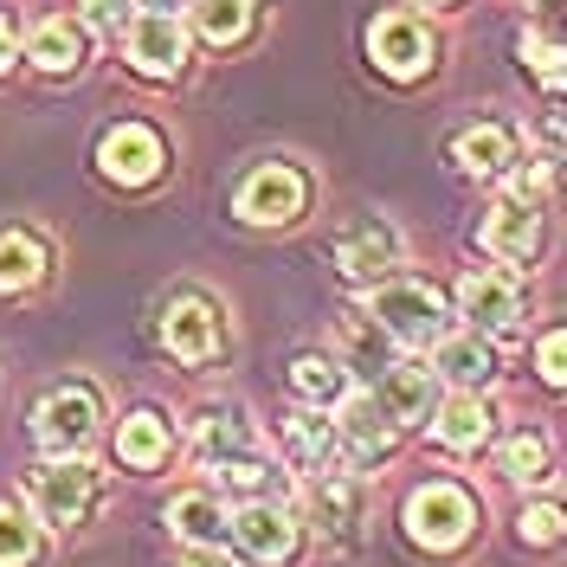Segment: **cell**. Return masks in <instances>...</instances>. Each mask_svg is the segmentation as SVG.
Segmentation results:
<instances>
[{
  "label": "cell",
  "mask_w": 567,
  "mask_h": 567,
  "mask_svg": "<svg viewBox=\"0 0 567 567\" xmlns=\"http://www.w3.org/2000/svg\"><path fill=\"white\" fill-rule=\"evenodd\" d=\"M368 317L374 329H388L393 342H406V349H425V342H439L445 336V297L420 278H400V284H381L374 297H368Z\"/></svg>",
  "instance_id": "cell-1"
},
{
  "label": "cell",
  "mask_w": 567,
  "mask_h": 567,
  "mask_svg": "<svg viewBox=\"0 0 567 567\" xmlns=\"http://www.w3.org/2000/svg\"><path fill=\"white\" fill-rule=\"evenodd\" d=\"M27 496H33V516L45 529H78L91 516V503H97V471L78 458V452L71 458H45L33 471Z\"/></svg>",
  "instance_id": "cell-2"
},
{
  "label": "cell",
  "mask_w": 567,
  "mask_h": 567,
  "mask_svg": "<svg viewBox=\"0 0 567 567\" xmlns=\"http://www.w3.org/2000/svg\"><path fill=\"white\" fill-rule=\"evenodd\" d=\"M91 432H97V393L65 381V388L39 393L33 406V439L52 452V458H71V452H84L91 445Z\"/></svg>",
  "instance_id": "cell-3"
},
{
  "label": "cell",
  "mask_w": 567,
  "mask_h": 567,
  "mask_svg": "<svg viewBox=\"0 0 567 567\" xmlns=\"http://www.w3.org/2000/svg\"><path fill=\"white\" fill-rule=\"evenodd\" d=\"M310 200V181L297 175L290 162H265V168H251L239 181V194H233V213L246 219V226H290L297 213Z\"/></svg>",
  "instance_id": "cell-4"
},
{
  "label": "cell",
  "mask_w": 567,
  "mask_h": 567,
  "mask_svg": "<svg viewBox=\"0 0 567 567\" xmlns=\"http://www.w3.org/2000/svg\"><path fill=\"white\" fill-rule=\"evenodd\" d=\"M162 342H168V354H175L181 368H207V361H219L226 354V317H219V303H207V297H175L168 310H162Z\"/></svg>",
  "instance_id": "cell-5"
},
{
  "label": "cell",
  "mask_w": 567,
  "mask_h": 567,
  "mask_svg": "<svg viewBox=\"0 0 567 567\" xmlns=\"http://www.w3.org/2000/svg\"><path fill=\"white\" fill-rule=\"evenodd\" d=\"M471 523H477V503L458 484H425V491L406 496V535L420 548H458Z\"/></svg>",
  "instance_id": "cell-6"
},
{
  "label": "cell",
  "mask_w": 567,
  "mask_h": 567,
  "mask_svg": "<svg viewBox=\"0 0 567 567\" xmlns=\"http://www.w3.org/2000/svg\"><path fill=\"white\" fill-rule=\"evenodd\" d=\"M162 136L148 130V123H116L104 142H97V168H104V181H116V187H148V181L162 175Z\"/></svg>",
  "instance_id": "cell-7"
},
{
  "label": "cell",
  "mask_w": 567,
  "mask_h": 567,
  "mask_svg": "<svg viewBox=\"0 0 567 567\" xmlns=\"http://www.w3.org/2000/svg\"><path fill=\"white\" fill-rule=\"evenodd\" d=\"M368 52H374V65L388 71V78H425L439 45L425 33V20H413V13H381L374 33H368Z\"/></svg>",
  "instance_id": "cell-8"
},
{
  "label": "cell",
  "mask_w": 567,
  "mask_h": 567,
  "mask_svg": "<svg viewBox=\"0 0 567 567\" xmlns=\"http://www.w3.org/2000/svg\"><path fill=\"white\" fill-rule=\"evenodd\" d=\"M458 303H464V317H471V329L509 336L523 322V284H516V271H471L458 284Z\"/></svg>",
  "instance_id": "cell-9"
},
{
  "label": "cell",
  "mask_w": 567,
  "mask_h": 567,
  "mask_svg": "<svg viewBox=\"0 0 567 567\" xmlns=\"http://www.w3.org/2000/svg\"><path fill=\"white\" fill-rule=\"evenodd\" d=\"M368 400H374L393 425H413V420H425V413L439 406V374H432L425 361H388Z\"/></svg>",
  "instance_id": "cell-10"
},
{
  "label": "cell",
  "mask_w": 567,
  "mask_h": 567,
  "mask_svg": "<svg viewBox=\"0 0 567 567\" xmlns=\"http://www.w3.org/2000/svg\"><path fill=\"white\" fill-rule=\"evenodd\" d=\"M187 59V27L175 13H130V65L142 78H175Z\"/></svg>",
  "instance_id": "cell-11"
},
{
  "label": "cell",
  "mask_w": 567,
  "mask_h": 567,
  "mask_svg": "<svg viewBox=\"0 0 567 567\" xmlns=\"http://www.w3.org/2000/svg\"><path fill=\"white\" fill-rule=\"evenodd\" d=\"M226 529L239 535V548H246L251 561H265V567H278V561H290L297 555V516L290 509H278V503H258L251 496L246 509L226 523Z\"/></svg>",
  "instance_id": "cell-12"
},
{
  "label": "cell",
  "mask_w": 567,
  "mask_h": 567,
  "mask_svg": "<svg viewBox=\"0 0 567 567\" xmlns=\"http://www.w3.org/2000/svg\"><path fill=\"white\" fill-rule=\"evenodd\" d=\"M393 258H400V239H393V226H381V219H349V226L336 233V265H342V278H354V284L388 278Z\"/></svg>",
  "instance_id": "cell-13"
},
{
  "label": "cell",
  "mask_w": 567,
  "mask_h": 567,
  "mask_svg": "<svg viewBox=\"0 0 567 567\" xmlns=\"http://www.w3.org/2000/svg\"><path fill=\"white\" fill-rule=\"evenodd\" d=\"M484 246L496 258H509V265H529L535 246H542V213H535L529 194H509V200H496L484 213Z\"/></svg>",
  "instance_id": "cell-14"
},
{
  "label": "cell",
  "mask_w": 567,
  "mask_h": 567,
  "mask_svg": "<svg viewBox=\"0 0 567 567\" xmlns=\"http://www.w3.org/2000/svg\"><path fill=\"white\" fill-rule=\"evenodd\" d=\"M194 452L207 464L251 458V452H258V425H251L239 406H207V413H194Z\"/></svg>",
  "instance_id": "cell-15"
},
{
  "label": "cell",
  "mask_w": 567,
  "mask_h": 567,
  "mask_svg": "<svg viewBox=\"0 0 567 567\" xmlns=\"http://www.w3.org/2000/svg\"><path fill=\"white\" fill-rule=\"evenodd\" d=\"M284 452H290V464H303V471H336V458H342V445H336V425L322 420V406H297L290 420H284Z\"/></svg>",
  "instance_id": "cell-16"
},
{
  "label": "cell",
  "mask_w": 567,
  "mask_h": 567,
  "mask_svg": "<svg viewBox=\"0 0 567 567\" xmlns=\"http://www.w3.org/2000/svg\"><path fill=\"white\" fill-rule=\"evenodd\" d=\"M452 162H458L464 175L496 181L516 162V136H509L503 123H471V130H458V142H452Z\"/></svg>",
  "instance_id": "cell-17"
},
{
  "label": "cell",
  "mask_w": 567,
  "mask_h": 567,
  "mask_svg": "<svg viewBox=\"0 0 567 567\" xmlns=\"http://www.w3.org/2000/svg\"><path fill=\"white\" fill-rule=\"evenodd\" d=\"M349 464H381L393 452V420L374 406V400H349L342 406V439H336Z\"/></svg>",
  "instance_id": "cell-18"
},
{
  "label": "cell",
  "mask_w": 567,
  "mask_h": 567,
  "mask_svg": "<svg viewBox=\"0 0 567 567\" xmlns=\"http://www.w3.org/2000/svg\"><path fill=\"white\" fill-rule=\"evenodd\" d=\"M432 374H445L452 388L477 393L496 374V354H491V342H484L477 329H471V336H439V361H432Z\"/></svg>",
  "instance_id": "cell-19"
},
{
  "label": "cell",
  "mask_w": 567,
  "mask_h": 567,
  "mask_svg": "<svg viewBox=\"0 0 567 567\" xmlns=\"http://www.w3.org/2000/svg\"><path fill=\"white\" fill-rule=\"evenodd\" d=\"M27 59H33L39 71H52V78H71V71L84 65V27L78 20H39L33 39H27Z\"/></svg>",
  "instance_id": "cell-20"
},
{
  "label": "cell",
  "mask_w": 567,
  "mask_h": 567,
  "mask_svg": "<svg viewBox=\"0 0 567 567\" xmlns=\"http://www.w3.org/2000/svg\"><path fill=\"white\" fill-rule=\"evenodd\" d=\"M317 516L329 542H354V523H361V484L342 477V471H322L317 477Z\"/></svg>",
  "instance_id": "cell-21"
},
{
  "label": "cell",
  "mask_w": 567,
  "mask_h": 567,
  "mask_svg": "<svg viewBox=\"0 0 567 567\" xmlns=\"http://www.w3.org/2000/svg\"><path fill=\"white\" fill-rule=\"evenodd\" d=\"M116 458L130 464V471H155V464L168 458V420L162 413H130V420L116 425Z\"/></svg>",
  "instance_id": "cell-22"
},
{
  "label": "cell",
  "mask_w": 567,
  "mask_h": 567,
  "mask_svg": "<svg viewBox=\"0 0 567 567\" xmlns=\"http://www.w3.org/2000/svg\"><path fill=\"white\" fill-rule=\"evenodd\" d=\"M290 388H297L303 406H342L349 368H342L336 354H297V361H290Z\"/></svg>",
  "instance_id": "cell-23"
},
{
  "label": "cell",
  "mask_w": 567,
  "mask_h": 567,
  "mask_svg": "<svg viewBox=\"0 0 567 567\" xmlns=\"http://www.w3.org/2000/svg\"><path fill=\"white\" fill-rule=\"evenodd\" d=\"M491 400L484 393H458V400H445L439 406V439L452 445V452H477L484 439H491Z\"/></svg>",
  "instance_id": "cell-24"
},
{
  "label": "cell",
  "mask_w": 567,
  "mask_h": 567,
  "mask_svg": "<svg viewBox=\"0 0 567 567\" xmlns=\"http://www.w3.org/2000/svg\"><path fill=\"white\" fill-rule=\"evenodd\" d=\"M168 529L187 542V548H219V535H226V516H219V503L207 491H187L168 503Z\"/></svg>",
  "instance_id": "cell-25"
},
{
  "label": "cell",
  "mask_w": 567,
  "mask_h": 567,
  "mask_svg": "<svg viewBox=\"0 0 567 567\" xmlns=\"http://www.w3.org/2000/svg\"><path fill=\"white\" fill-rule=\"evenodd\" d=\"M251 20H258L251 0H194V33L207 45H239L251 33Z\"/></svg>",
  "instance_id": "cell-26"
},
{
  "label": "cell",
  "mask_w": 567,
  "mask_h": 567,
  "mask_svg": "<svg viewBox=\"0 0 567 567\" xmlns=\"http://www.w3.org/2000/svg\"><path fill=\"white\" fill-rule=\"evenodd\" d=\"M39 278H45V246L33 233H0V290L13 297V290H33Z\"/></svg>",
  "instance_id": "cell-27"
},
{
  "label": "cell",
  "mask_w": 567,
  "mask_h": 567,
  "mask_svg": "<svg viewBox=\"0 0 567 567\" xmlns=\"http://www.w3.org/2000/svg\"><path fill=\"white\" fill-rule=\"evenodd\" d=\"M496 471H503L509 484H542V477H548V439H542V432H516V439L503 445Z\"/></svg>",
  "instance_id": "cell-28"
},
{
  "label": "cell",
  "mask_w": 567,
  "mask_h": 567,
  "mask_svg": "<svg viewBox=\"0 0 567 567\" xmlns=\"http://www.w3.org/2000/svg\"><path fill=\"white\" fill-rule=\"evenodd\" d=\"M39 561V523L27 509L0 503V567H33Z\"/></svg>",
  "instance_id": "cell-29"
},
{
  "label": "cell",
  "mask_w": 567,
  "mask_h": 567,
  "mask_svg": "<svg viewBox=\"0 0 567 567\" xmlns=\"http://www.w3.org/2000/svg\"><path fill=\"white\" fill-rule=\"evenodd\" d=\"M516 535H523V542H535V548L561 542V509H555V503H535V509H523V523H516Z\"/></svg>",
  "instance_id": "cell-30"
},
{
  "label": "cell",
  "mask_w": 567,
  "mask_h": 567,
  "mask_svg": "<svg viewBox=\"0 0 567 567\" xmlns=\"http://www.w3.org/2000/svg\"><path fill=\"white\" fill-rule=\"evenodd\" d=\"M219 471H226V484H233V491H246V496H258L265 484H271V471L258 464V452H251V458H233V464H219Z\"/></svg>",
  "instance_id": "cell-31"
},
{
  "label": "cell",
  "mask_w": 567,
  "mask_h": 567,
  "mask_svg": "<svg viewBox=\"0 0 567 567\" xmlns=\"http://www.w3.org/2000/svg\"><path fill=\"white\" fill-rule=\"evenodd\" d=\"M130 0H84V20L97 27V33H116V27H130Z\"/></svg>",
  "instance_id": "cell-32"
},
{
  "label": "cell",
  "mask_w": 567,
  "mask_h": 567,
  "mask_svg": "<svg viewBox=\"0 0 567 567\" xmlns=\"http://www.w3.org/2000/svg\"><path fill=\"white\" fill-rule=\"evenodd\" d=\"M561 329H555V336H542V354H535V361H542V381H548V388H561Z\"/></svg>",
  "instance_id": "cell-33"
},
{
  "label": "cell",
  "mask_w": 567,
  "mask_h": 567,
  "mask_svg": "<svg viewBox=\"0 0 567 567\" xmlns=\"http://www.w3.org/2000/svg\"><path fill=\"white\" fill-rule=\"evenodd\" d=\"M13 52H20V27H13V13L0 7V71L13 65Z\"/></svg>",
  "instance_id": "cell-34"
},
{
  "label": "cell",
  "mask_w": 567,
  "mask_h": 567,
  "mask_svg": "<svg viewBox=\"0 0 567 567\" xmlns=\"http://www.w3.org/2000/svg\"><path fill=\"white\" fill-rule=\"evenodd\" d=\"M181 567H233V561H226L219 548H194V555H187V561H181Z\"/></svg>",
  "instance_id": "cell-35"
},
{
  "label": "cell",
  "mask_w": 567,
  "mask_h": 567,
  "mask_svg": "<svg viewBox=\"0 0 567 567\" xmlns=\"http://www.w3.org/2000/svg\"><path fill=\"white\" fill-rule=\"evenodd\" d=\"M142 13H181V7H187V0H136Z\"/></svg>",
  "instance_id": "cell-36"
},
{
  "label": "cell",
  "mask_w": 567,
  "mask_h": 567,
  "mask_svg": "<svg viewBox=\"0 0 567 567\" xmlns=\"http://www.w3.org/2000/svg\"><path fill=\"white\" fill-rule=\"evenodd\" d=\"M420 7H445V0H420Z\"/></svg>",
  "instance_id": "cell-37"
}]
</instances>
